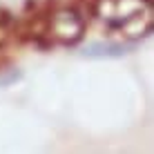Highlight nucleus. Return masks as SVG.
Segmentation results:
<instances>
[{"instance_id": "nucleus-2", "label": "nucleus", "mask_w": 154, "mask_h": 154, "mask_svg": "<svg viewBox=\"0 0 154 154\" xmlns=\"http://www.w3.org/2000/svg\"><path fill=\"white\" fill-rule=\"evenodd\" d=\"M134 49V45L125 42H89L83 49L85 58H121Z\"/></svg>"}, {"instance_id": "nucleus-1", "label": "nucleus", "mask_w": 154, "mask_h": 154, "mask_svg": "<svg viewBox=\"0 0 154 154\" xmlns=\"http://www.w3.org/2000/svg\"><path fill=\"white\" fill-rule=\"evenodd\" d=\"M83 34H85V18L78 9L63 7V9H56L49 16V31H47V36L51 38V45L58 42V45L72 47L83 38Z\"/></svg>"}, {"instance_id": "nucleus-4", "label": "nucleus", "mask_w": 154, "mask_h": 154, "mask_svg": "<svg viewBox=\"0 0 154 154\" xmlns=\"http://www.w3.org/2000/svg\"><path fill=\"white\" fill-rule=\"evenodd\" d=\"M16 81H20V72H9L5 74V76H0V87H5V85H11Z\"/></svg>"}, {"instance_id": "nucleus-3", "label": "nucleus", "mask_w": 154, "mask_h": 154, "mask_svg": "<svg viewBox=\"0 0 154 154\" xmlns=\"http://www.w3.org/2000/svg\"><path fill=\"white\" fill-rule=\"evenodd\" d=\"M14 23H16L14 14L0 7V49L5 47V42H7L9 38H11V29H14Z\"/></svg>"}, {"instance_id": "nucleus-5", "label": "nucleus", "mask_w": 154, "mask_h": 154, "mask_svg": "<svg viewBox=\"0 0 154 154\" xmlns=\"http://www.w3.org/2000/svg\"><path fill=\"white\" fill-rule=\"evenodd\" d=\"M143 2H145V5H147V7H152V0H143Z\"/></svg>"}]
</instances>
